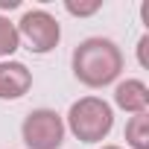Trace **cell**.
Returning <instances> with one entry per match:
<instances>
[{
	"label": "cell",
	"mask_w": 149,
	"mask_h": 149,
	"mask_svg": "<svg viewBox=\"0 0 149 149\" xmlns=\"http://www.w3.org/2000/svg\"><path fill=\"white\" fill-rule=\"evenodd\" d=\"M67 126L82 143H100L114 126V111L100 97H82L67 111Z\"/></svg>",
	"instance_id": "2"
},
{
	"label": "cell",
	"mask_w": 149,
	"mask_h": 149,
	"mask_svg": "<svg viewBox=\"0 0 149 149\" xmlns=\"http://www.w3.org/2000/svg\"><path fill=\"white\" fill-rule=\"evenodd\" d=\"M102 149H120V146H102Z\"/></svg>",
	"instance_id": "12"
},
{
	"label": "cell",
	"mask_w": 149,
	"mask_h": 149,
	"mask_svg": "<svg viewBox=\"0 0 149 149\" xmlns=\"http://www.w3.org/2000/svg\"><path fill=\"white\" fill-rule=\"evenodd\" d=\"M21 47V35H18V26L0 15V56H12L15 50Z\"/></svg>",
	"instance_id": "8"
},
{
	"label": "cell",
	"mask_w": 149,
	"mask_h": 149,
	"mask_svg": "<svg viewBox=\"0 0 149 149\" xmlns=\"http://www.w3.org/2000/svg\"><path fill=\"white\" fill-rule=\"evenodd\" d=\"M123 73V53L111 38H85L73 50V76L88 88H105Z\"/></svg>",
	"instance_id": "1"
},
{
	"label": "cell",
	"mask_w": 149,
	"mask_h": 149,
	"mask_svg": "<svg viewBox=\"0 0 149 149\" xmlns=\"http://www.w3.org/2000/svg\"><path fill=\"white\" fill-rule=\"evenodd\" d=\"M18 0H0V9H15Z\"/></svg>",
	"instance_id": "11"
},
{
	"label": "cell",
	"mask_w": 149,
	"mask_h": 149,
	"mask_svg": "<svg viewBox=\"0 0 149 149\" xmlns=\"http://www.w3.org/2000/svg\"><path fill=\"white\" fill-rule=\"evenodd\" d=\"M126 143L132 149H149V114H134L126 123Z\"/></svg>",
	"instance_id": "7"
},
{
	"label": "cell",
	"mask_w": 149,
	"mask_h": 149,
	"mask_svg": "<svg viewBox=\"0 0 149 149\" xmlns=\"http://www.w3.org/2000/svg\"><path fill=\"white\" fill-rule=\"evenodd\" d=\"M18 35L29 44L32 53H50V50L58 44V38H61V26H58V21H56L50 12H44V9H29V12H24V18L18 21Z\"/></svg>",
	"instance_id": "4"
},
{
	"label": "cell",
	"mask_w": 149,
	"mask_h": 149,
	"mask_svg": "<svg viewBox=\"0 0 149 149\" xmlns=\"http://www.w3.org/2000/svg\"><path fill=\"white\" fill-rule=\"evenodd\" d=\"M146 47H149V35H143L140 44H137V56H140V64H143V67H149V61H146Z\"/></svg>",
	"instance_id": "10"
},
{
	"label": "cell",
	"mask_w": 149,
	"mask_h": 149,
	"mask_svg": "<svg viewBox=\"0 0 149 149\" xmlns=\"http://www.w3.org/2000/svg\"><path fill=\"white\" fill-rule=\"evenodd\" d=\"M114 102L129 114H143L149 108V88L140 79H126L114 91Z\"/></svg>",
	"instance_id": "6"
},
{
	"label": "cell",
	"mask_w": 149,
	"mask_h": 149,
	"mask_svg": "<svg viewBox=\"0 0 149 149\" xmlns=\"http://www.w3.org/2000/svg\"><path fill=\"white\" fill-rule=\"evenodd\" d=\"M21 134L29 149H58L64 143V123L53 108H35L26 114Z\"/></svg>",
	"instance_id": "3"
},
{
	"label": "cell",
	"mask_w": 149,
	"mask_h": 149,
	"mask_svg": "<svg viewBox=\"0 0 149 149\" xmlns=\"http://www.w3.org/2000/svg\"><path fill=\"white\" fill-rule=\"evenodd\" d=\"M32 88V73L21 61H0V100H18Z\"/></svg>",
	"instance_id": "5"
},
{
	"label": "cell",
	"mask_w": 149,
	"mask_h": 149,
	"mask_svg": "<svg viewBox=\"0 0 149 149\" xmlns=\"http://www.w3.org/2000/svg\"><path fill=\"white\" fill-rule=\"evenodd\" d=\"M64 9L70 12V15H76V18H85V15H94V12H100L102 9V3L100 0H94V3H64Z\"/></svg>",
	"instance_id": "9"
}]
</instances>
